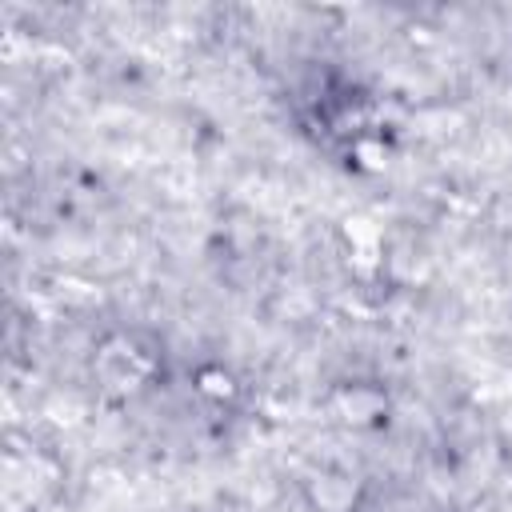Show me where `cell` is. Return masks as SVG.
<instances>
[{
    "mask_svg": "<svg viewBox=\"0 0 512 512\" xmlns=\"http://www.w3.org/2000/svg\"><path fill=\"white\" fill-rule=\"evenodd\" d=\"M304 500L312 512H352L360 504V480L340 468H320L304 484Z\"/></svg>",
    "mask_w": 512,
    "mask_h": 512,
    "instance_id": "cell-3",
    "label": "cell"
},
{
    "mask_svg": "<svg viewBox=\"0 0 512 512\" xmlns=\"http://www.w3.org/2000/svg\"><path fill=\"white\" fill-rule=\"evenodd\" d=\"M96 372H100L104 388L136 392V388H144L152 380L156 360L148 352H140L132 336H112V340H104V348L96 356Z\"/></svg>",
    "mask_w": 512,
    "mask_h": 512,
    "instance_id": "cell-2",
    "label": "cell"
},
{
    "mask_svg": "<svg viewBox=\"0 0 512 512\" xmlns=\"http://www.w3.org/2000/svg\"><path fill=\"white\" fill-rule=\"evenodd\" d=\"M328 416L348 428V432H372V428H384L388 416H392V396L380 380H340L328 400H324Z\"/></svg>",
    "mask_w": 512,
    "mask_h": 512,
    "instance_id": "cell-1",
    "label": "cell"
},
{
    "mask_svg": "<svg viewBox=\"0 0 512 512\" xmlns=\"http://www.w3.org/2000/svg\"><path fill=\"white\" fill-rule=\"evenodd\" d=\"M192 392H196L204 404H212V408H232V404L240 400L244 384H240V376H236L228 364L208 360V364H196V372H192Z\"/></svg>",
    "mask_w": 512,
    "mask_h": 512,
    "instance_id": "cell-4",
    "label": "cell"
}]
</instances>
